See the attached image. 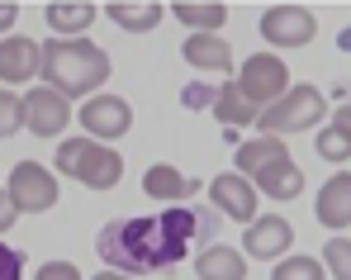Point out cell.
I'll list each match as a JSON object with an SVG mask.
<instances>
[{"label":"cell","mask_w":351,"mask_h":280,"mask_svg":"<svg viewBox=\"0 0 351 280\" xmlns=\"http://www.w3.org/2000/svg\"><path fill=\"white\" fill-rule=\"evenodd\" d=\"M195 237H199V214L171 205L157 219H110L95 233V252H100L105 271H123L138 280L147 271L180 266Z\"/></svg>","instance_id":"obj_1"},{"label":"cell","mask_w":351,"mask_h":280,"mask_svg":"<svg viewBox=\"0 0 351 280\" xmlns=\"http://www.w3.org/2000/svg\"><path fill=\"white\" fill-rule=\"evenodd\" d=\"M114 62L90 38H48L43 43V86L62 91L66 100H90L110 81Z\"/></svg>","instance_id":"obj_2"},{"label":"cell","mask_w":351,"mask_h":280,"mask_svg":"<svg viewBox=\"0 0 351 280\" xmlns=\"http://www.w3.org/2000/svg\"><path fill=\"white\" fill-rule=\"evenodd\" d=\"M53 171L90 185V190H114L123 180V152H114L110 143H95V138H66L53 152Z\"/></svg>","instance_id":"obj_3"},{"label":"cell","mask_w":351,"mask_h":280,"mask_svg":"<svg viewBox=\"0 0 351 280\" xmlns=\"http://www.w3.org/2000/svg\"><path fill=\"white\" fill-rule=\"evenodd\" d=\"M328 114V95L318 86H290L271 110H261L256 128L266 138H285V133H304V128H318Z\"/></svg>","instance_id":"obj_4"},{"label":"cell","mask_w":351,"mask_h":280,"mask_svg":"<svg viewBox=\"0 0 351 280\" xmlns=\"http://www.w3.org/2000/svg\"><path fill=\"white\" fill-rule=\"evenodd\" d=\"M237 91H242L256 110H271V105L290 91V67L276 53H252L237 67Z\"/></svg>","instance_id":"obj_5"},{"label":"cell","mask_w":351,"mask_h":280,"mask_svg":"<svg viewBox=\"0 0 351 280\" xmlns=\"http://www.w3.org/2000/svg\"><path fill=\"white\" fill-rule=\"evenodd\" d=\"M5 190H10V200L19 205V214H48L53 205H58V176L48 167H38V162H19V167L10 171V180H5Z\"/></svg>","instance_id":"obj_6"},{"label":"cell","mask_w":351,"mask_h":280,"mask_svg":"<svg viewBox=\"0 0 351 280\" xmlns=\"http://www.w3.org/2000/svg\"><path fill=\"white\" fill-rule=\"evenodd\" d=\"M261 38L271 48H308L318 38V14L304 5H271L261 14Z\"/></svg>","instance_id":"obj_7"},{"label":"cell","mask_w":351,"mask_h":280,"mask_svg":"<svg viewBox=\"0 0 351 280\" xmlns=\"http://www.w3.org/2000/svg\"><path fill=\"white\" fill-rule=\"evenodd\" d=\"M81 128H86V138H95V143H114L123 138L128 128H133V105L123 100V95H90L81 110Z\"/></svg>","instance_id":"obj_8"},{"label":"cell","mask_w":351,"mask_h":280,"mask_svg":"<svg viewBox=\"0 0 351 280\" xmlns=\"http://www.w3.org/2000/svg\"><path fill=\"white\" fill-rule=\"evenodd\" d=\"M66 124H71V100L38 81L24 95V128H34V138H62Z\"/></svg>","instance_id":"obj_9"},{"label":"cell","mask_w":351,"mask_h":280,"mask_svg":"<svg viewBox=\"0 0 351 280\" xmlns=\"http://www.w3.org/2000/svg\"><path fill=\"white\" fill-rule=\"evenodd\" d=\"M290 242H294V228L280 214H261V219H252L242 228V257H256V261L290 257Z\"/></svg>","instance_id":"obj_10"},{"label":"cell","mask_w":351,"mask_h":280,"mask_svg":"<svg viewBox=\"0 0 351 280\" xmlns=\"http://www.w3.org/2000/svg\"><path fill=\"white\" fill-rule=\"evenodd\" d=\"M209 200H214L219 214H228V219L242 224V228L256 219V185H252L247 176H237V171H223V176L209 180Z\"/></svg>","instance_id":"obj_11"},{"label":"cell","mask_w":351,"mask_h":280,"mask_svg":"<svg viewBox=\"0 0 351 280\" xmlns=\"http://www.w3.org/2000/svg\"><path fill=\"white\" fill-rule=\"evenodd\" d=\"M34 76H43V43H34L24 34L0 38V81L5 86H24Z\"/></svg>","instance_id":"obj_12"},{"label":"cell","mask_w":351,"mask_h":280,"mask_svg":"<svg viewBox=\"0 0 351 280\" xmlns=\"http://www.w3.org/2000/svg\"><path fill=\"white\" fill-rule=\"evenodd\" d=\"M313 214L323 228H332V237H342V228H351V171H337L323 180Z\"/></svg>","instance_id":"obj_13"},{"label":"cell","mask_w":351,"mask_h":280,"mask_svg":"<svg viewBox=\"0 0 351 280\" xmlns=\"http://www.w3.org/2000/svg\"><path fill=\"white\" fill-rule=\"evenodd\" d=\"M180 57L195 67V71H233V48H228V38L223 34H190L185 43H180Z\"/></svg>","instance_id":"obj_14"},{"label":"cell","mask_w":351,"mask_h":280,"mask_svg":"<svg viewBox=\"0 0 351 280\" xmlns=\"http://www.w3.org/2000/svg\"><path fill=\"white\" fill-rule=\"evenodd\" d=\"M290 157V148H285V138H266V133H256V138H247L242 148L233 152L237 162V176H261L266 167H276V162H285Z\"/></svg>","instance_id":"obj_15"},{"label":"cell","mask_w":351,"mask_h":280,"mask_svg":"<svg viewBox=\"0 0 351 280\" xmlns=\"http://www.w3.org/2000/svg\"><path fill=\"white\" fill-rule=\"evenodd\" d=\"M195 276L199 280H242L247 276V257L237 247H228V242H209L195 257Z\"/></svg>","instance_id":"obj_16"},{"label":"cell","mask_w":351,"mask_h":280,"mask_svg":"<svg viewBox=\"0 0 351 280\" xmlns=\"http://www.w3.org/2000/svg\"><path fill=\"white\" fill-rule=\"evenodd\" d=\"M143 190H147L152 200H167V205H176V200H190V195L199 190V180L180 176L171 162H157V167L143 171Z\"/></svg>","instance_id":"obj_17"},{"label":"cell","mask_w":351,"mask_h":280,"mask_svg":"<svg viewBox=\"0 0 351 280\" xmlns=\"http://www.w3.org/2000/svg\"><path fill=\"white\" fill-rule=\"evenodd\" d=\"M252 185H256V195H271V200H294L299 190H304V171L294 157L285 162H276V167H266L261 176H252Z\"/></svg>","instance_id":"obj_18"},{"label":"cell","mask_w":351,"mask_h":280,"mask_svg":"<svg viewBox=\"0 0 351 280\" xmlns=\"http://www.w3.org/2000/svg\"><path fill=\"white\" fill-rule=\"evenodd\" d=\"M214 119H219L223 128H242V124H256L261 110L237 91V81H223V86H219V95H214Z\"/></svg>","instance_id":"obj_19"},{"label":"cell","mask_w":351,"mask_h":280,"mask_svg":"<svg viewBox=\"0 0 351 280\" xmlns=\"http://www.w3.org/2000/svg\"><path fill=\"white\" fill-rule=\"evenodd\" d=\"M95 5H86V0H71V5H48V29L58 34V38H81L90 24H95Z\"/></svg>","instance_id":"obj_20"},{"label":"cell","mask_w":351,"mask_h":280,"mask_svg":"<svg viewBox=\"0 0 351 280\" xmlns=\"http://www.w3.org/2000/svg\"><path fill=\"white\" fill-rule=\"evenodd\" d=\"M105 14H110V24L128 29V34H152V29L167 19V10L152 5V0H147V5H110Z\"/></svg>","instance_id":"obj_21"},{"label":"cell","mask_w":351,"mask_h":280,"mask_svg":"<svg viewBox=\"0 0 351 280\" xmlns=\"http://www.w3.org/2000/svg\"><path fill=\"white\" fill-rule=\"evenodd\" d=\"M167 14H176L185 29H195V34H223V24H228V10L223 5H171Z\"/></svg>","instance_id":"obj_22"},{"label":"cell","mask_w":351,"mask_h":280,"mask_svg":"<svg viewBox=\"0 0 351 280\" xmlns=\"http://www.w3.org/2000/svg\"><path fill=\"white\" fill-rule=\"evenodd\" d=\"M271 280H328V266H323V257H280L276 266H271Z\"/></svg>","instance_id":"obj_23"},{"label":"cell","mask_w":351,"mask_h":280,"mask_svg":"<svg viewBox=\"0 0 351 280\" xmlns=\"http://www.w3.org/2000/svg\"><path fill=\"white\" fill-rule=\"evenodd\" d=\"M318 157L332 162V167L351 162V133H342L337 124H323V128H318Z\"/></svg>","instance_id":"obj_24"},{"label":"cell","mask_w":351,"mask_h":280,"mask_svg":"<svg viewBox=\"0 0 351 280\" xmlns=\"http://www.w3.org/2000/svg\"><path fill=\"white\" fill-rule=\"evenodd\" d=\"M323 266H328V276L351 280V237H328V247H323Z\"/></svg>","instance_id":"obj_25"},{"label":"cell","mask_w":351,"mask_h":280,"mask_svg":"<svg viewBox=\"0 0 351 280\" xmlns=\"http://www.w3.org/2000/svg\"><path fill=\"white\" fill-rule=\"evenodd\" d=\"M24 128V95L0 91V138H14Z\"/></svg>","instance_id":"obj_26"},{"label":"cell","mask_w":351,"mask_h":280,"mask_svg":"<svg viewBox=\"0 0 351 280\" xmlns=\"http://www.w3.org/2000/svg\"><path fill=\"white\" fill-rule=\"evenodd\" d=\"M0 280H24V252L0 242Z\"/></svg>","instance_id":"obj_27"},{"label":"cell","mask_w":351,"mask_h":280,"mask_svg":"<svg viewBox=\"0 0 351 280\" xmlns=\"http://www.w3.org/2000/svg\"><path fill=\"white\" fill-rule=\"evenodd\" d=\"M214 95H219V86H204V81H195L190 91H180V100H185L190 110H204V105L214 110Z\"/></svg>","instance_id":"obj_28"},{"label":"cell","mask_w":351,"mask_h":280,"mask_svg":"<svg viewBox=\"0 0 351 280\" xmlns=\"http://www.w3.org/2000/svg\"><path fill=\"white\" fill-rule=\"evenodd\" d=\"M34 280H81V271H76L71 261H48V266H38Z\"/></svg>","instance_id":"obj_29"},{"label":"cell","mask_w":351,"mask_h":280,"mask_svg":"<svg viewBox=\"0 0 351 280\" xmlns=\"http://www.w3.org/2000/svg\"><path fill=\"white\" fill-rule=\"evenodd\" d=\"M14 219H19V205H14V200H10V190L0 185V233H5V228H14Z\"/></svg>","instance_id":"obj_30"},{"label":"cell","mask_w":351,"mask_h":280,"mask_svg":"<svg viewBox=\"0 0 351 280\" xmlns=\"http://www.w3.org/2000/svg\"><path fill=\"white\" fill-rule=\"evenodd\" d=\"M14 19H19V10H14V5H0V38H10Z\"/></svg>","instance_id":"obj_31"},{"label":"cell","mask_w":351,"mask_h":280,"mask_svg":"<svg viewBox=\"0 0 351 280\" xmlns=\"http://www.w3.org/2000/svg\"><path fill=\"white\" fill-rule=\"evenodd\" d=\"M332 124H337V128H342V133H351V105H342V110L332 114Z\"/></svg>","instance_id":"obj_32"},{"label":"cell","mask_w":351,"mask_h":280,"mask_svg":"<svg viewBox=\"0 0 351 280\" xmlns=\"http://www.w3.org/2000/svg\"><path fill=\"white\" fill-rule=\"evenodd\" d=\"M95 280H133V276H123V271H100Z\"/></svg>","instance_id":"obj_33"},{"label":"cell","mask_w":351,"mask_h":280,"mask_svg":"<svg viewBox=\"0 0 351 280\" xmlns=\"http://www.w3.org/2000/svg\"><path fill=\"white\" fill-rule=\"evenodd\" d=\"M337 48H342V53H351V29H342V38H337Z\"/></svg>","instance_id":"obj_34"}]
</instances>
